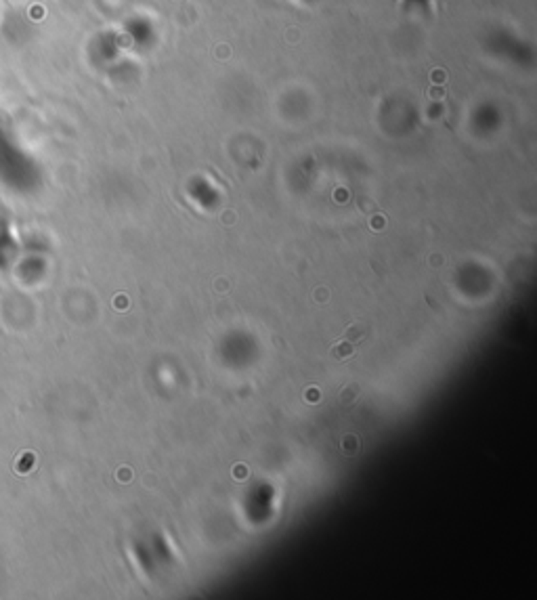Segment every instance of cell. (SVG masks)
I'll return each mask as SVG.
<instances>
[{
    "instance_id": "7a4b0ae2",
    "label": "cell",
    "mask_w": 537,
    "mask_h": 600,
    "mask_svg": "<svg viewBox=\"0 0 537 600\" xmlns=\"http://www.w3.org/2000/svg\"><path fill=\"white\" fill-rule=\"evenodd\" d=\"M357 397H359V384H347V386L343 388V392H340V401H343L345 406H351Z\"/></svg>"
},
{
    "instance_id": "3957f363",
    "label": "cell",
    "mask_w": 537,
    "mask_h": 600,
    "mask_svg": "<svg viewBox=\"0 0 537 600\" xmlns=\"http://www.w3.org/2000/svg\"><path fill=\"white\" fill-rule=\"evenodd\" d=\"M363 334H365V327H363L361 323H353V325L345 331V340H349V343H359V340L363 338Z\"/></svg>"
},
{
    "instance_id": "277c9868",
    "label": "cell",
    "mask_w": 537,
    "mask_h": 600,
    "mask_svg": "<svg viewBox=\"0 0 537 600\" xmlns=\"http://www.w3.org/2000/svg\"><path fill=\"white\" fill-rule=\"evenodd\" d=\"M343 447H345V451H347V453H353V451H357L359 443H357V439H355V437L347 435V437H345V443H343Z\"/></svg>"
},
{
    "instance_id": "6da1fadb",
    "label": "cell",
    "mask_w": 537,
    "mask_h": 600,
    "mask_svg": "<svg viewBox=\"0 0 537 600\" xmlns=\"http://www.w3.org/2000/svg\"><path fill=\"white\" fill-rule=\"evenodd\" d=\"M353 351H355L353 343H349V340H343V343H338L336 347H331L329 355H331L336 361H345V359L353 357Z\"/></svg>"
}]
</instances>
